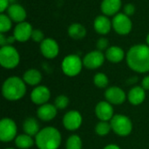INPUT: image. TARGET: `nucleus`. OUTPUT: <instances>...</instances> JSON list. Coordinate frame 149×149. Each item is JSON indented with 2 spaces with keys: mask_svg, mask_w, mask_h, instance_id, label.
I'll list each match as a JSON object with an SVG mask.
<instances>
[{
  "mask_svg": "<svg viewBox=\"0 0 149 149\" xmlns=\"http://www.w3.org/2000/svg\"><path fill=\"white\" fill-rule=\"evenodd\" d=\"M40 52L45 58L53 59L59 53V45L54 38H46L40 43Z\"/></svg>",
  "mask_w": 149,
  "mask_h": 149,
  "instance_id": "nucleus-11",
  "label": "nucleus"
},
{
  "mask_svg": "<svg viewBox=\"0 0 149 149\" xmlns=\"http://www.w3.org/2000/svg\"><path fill=\"white\" fill-rule=\"evenodd\" d=\"M94 131H95L96 134L100 137L108 135L110 134V132L112 131V127H111L110 121L100 120V122H98L96 124V126L94 127Z\"/></svg>",
  "mask_w": 149,
  "mask_h": 149,
  "instance_id": "nucleus-26",
  "label": "nucleus"
},
{
  "mask_svg": "<svg viewBox=\"0 0 149 149\" xmlns=\"http://www.w3.org/2000/svg\"><path fill=\"white\" fill-rule=\"evenodd\" d=\"M96 117L101 121H110L114 116L113 105L107 100L100 101L94 109Z\"/></svg>",
  "mask_w": 149,
  "mask_h": 149,
  "instance_id": "nucleus-14",
  "label": "nucleus"
},
{
  "mask_svg": "<svg viewBox=\"0 0 149 149\" xmlns=\"http://www.w3.org/2000/svg\"><path fill=\"white\" fill-rule=\"evenodd\" d=\"M23 130L24 134L31 136V137H36V135L39 133L40 126L38 121L33 118V117H28L24 120L23 123Z\"/></svg>",
  "mask_w": 149,
  "mask_h": 149,
  "instance_id": "nucleus-23",
  "label": "nucleus"
},
{
  "mask_svg": "<svg viewBox=\"0 0 149 149\" xmlns=\"http://www.w3.org/2000/svg\"><path fill=\"white\" fill-rule=\"evenodd\" d=\"M103 149H121L118 145L116 144H109L107 146H106Z\"/></svg>",
  "mask_w": 149,
  "mask_h": 149,
  "instance_id": "nucleus-36",
  "label": "nucleus"
},
{
  "mask_svg": "<svg viewBox=\"0 0 149 149\" xmlns=\"http://www.w3.org/2000/svg\"><path fill=\"white\" fill-rule=\"evenodd\" d=\"M17 136V127L10 118H3L0 121V141L3 143L15 141Z\"/></svg>",
  "mask_w": 149,
  "mask_h": 149,
  "instance_id": "nucleus-7",
  "label": "nucleus"
},
{
  "mask_svg": "<svg viewBox=\"0 0 149 149\" xmlns=\"http://www.w3.org/2000/svg\"><path fill=\"white\" fill-rule=\"evenodd\" d=\"M10 0H0V11L1 13H4L5 10H8L9 6L10 5Z\"/></svg>",
  "mask_w": 149,
  "mask_h": 149,
  "instance_id": "nucleus-34",
  "label": "nucleus"
},
{
  "mask_svg": "<svg viewBox=\"0 0 149 149\" xmlns=\"http://www.w3.org/2000/svg\"><path fill=\"white\" fill-rule=\"evenodd\" d=\"M12 27V20L7 14L1 13L0 15V32L4 33L9 31Z\"/></svg>",
  "mask_w": 149,
  "mask_h": 149,
  "instance_id": "nucleus-29",
  "label": "nucleus"
},
{
  "mask_svg": "<svg viewBox=\"0 0 149 149\" xmlns=\"http://www.w3.org/2000/svg\"><path fill=\"white\" fill-rule=\"evenodd\" d=\"M54 106L57 107L58 110H64L66 109L70 104V100L66 95L61 94L56 97L54 100Z\"/></svg>",
  "mask_w": 149,
  "mask_h": 149,
  "instance_id": "nucleus-30",
  "label": "nucleus"
},
{
  "mask_svg": "<svg viewBox=\"0 0 149 149\" xmlns=\"http://www.w3.org/2000/svg\"><path fill=\"white\" fill-rule=\"evenodd\" d=\"M26 93V84L17 76L7 78L2 86V94L9 101H17Z\"/></svg>",
  "mask_w": 149,
  "mask_h": 149,
  "instance_id": "nucleus-3",
  "label": "nucleus"
},
{
  "mask_svg": "<svg viewBox=\"0 0 149 149\" xmlns=\"http://www.w3.org/2000/svg\"><path fill=\"white\" fill-rule=\"evenodd\" d=\"M141 86L146 91H149V75H147L143 78V79L141 81Z\"/></svg>",
  "mask_w": 149,
  "mask_h": 149,
  "instance_id": "nucleus-35",
  "label": "nucleus"
},
{
  "mask_svg": "<svg viewBox=\"0 0 149 149\" xmlns=\"http://www.w3.org/2000/svg\"><path fill=\"white\" fill-rule=\"evenodd\" d=\"M146 90L141 86L132 87L127 93V100L133 106H139L146 100Z\"/></svg>",
  "mask_w": 149,
  "mask_h": 149,
  "instance_id": "nucleus-19",
  "label": "nucleus"
},
{
  "mask_svg": "<svg viewBox=\"0 0 149 149\" xmlns=\"http://www.w3.org/2000/svg\"><path fill=\"white\" fill-rule=\"evenodd\" d=\"M147 45H149V33L148 34V36H147Z\"/></svg>",
  "mask_w": 149,
  "mask_h": 149,
  "instance_id": "nucleus-37",
  "label": "nucleus"
},
{
  "mask_svg": "<svg viewBox=\"0 0 149 149\" xmlns=\"http://www.w3.org/2000/svg\"><path fill=\"white\" fill-rule=\"evenodd\" d=\"M34 42L36 43H41L44 39H45V36H44V32L41 31V30H38V29H35L33 30L32 31V34H31V38Z\"/></svg>",
  "mask_w": 149,
  "mask_h": 149,
  "instance_id": "nucleus-32",
  "label": "nucleus"
},
{
  "mask_svg": "<svg viewBox=\"0 0 149 149\" xmlns=\"http://www.w3.org/2000/svg\"><path fill=\"white\" fill-rule=\"evenodd\" d=\"M15 145L18 149H31L35 144V140L33 137L26 134H18L15 139Z\"/></svg>",
  "mask_w": 149,
  "mask_h": 149,
  "instance_id": "nucleus-25",
  "label": "nucleus"
},
{
  "mask_svg": "<svg viewBox=\"0 0 149 149\" xmlns=\"http://www.w3.org/2000/svg\"><path fill=\"white\" fill-rule=\"evenodd\" d=\"M105 58L106 56L103 52L94 50L85 55L83 58V65L86 68L89 70H95L103 65Z\"/></svg>",
  "mask_w": 149,
  "mask_h": 149,
  "instance_id": "nucleus-10",
  "label": "nucleus"
},
{
  "mask_svg": "<svg viewBox=\"0 0 149 149\" xmlns=\"http://www.w3.org/2000/svg\"><path fill=\"white\" fill-rule=\"evenodd\" d=\"M62 123L64 127L67 131H76L78 130L83 123L82 114L77 110L68 111L63 117Z\"/></svg>",
  "mask_w": 149,
  "mask_h": 149,
  "instance_id": "nucleus-9",
  "label": "nucleus"
},
{
  "mask_svg": "<svg viewBox=\"0 0 149 149\" xmlns=\"http://www.w3.org/2000/svg\"><path fill=\"white\" fill-rule=\"evenodd\" d=\"M83 66V59L77 54H69L65 56L61 62L62 72L68 77L78 76L81 72Z\"/></svg>",
  "mask_w": 149,
  "mask_h": 149,
  "instance_id": "nucleus-6",
  "label": "nucleus"
},
{
  "mask_svg": "<svg viewBox=\"0 0 149 149\" xmlns=\"http://www.w3.org/2000/svg\"><path fill=\"white\" fill-rule=\"evenodd\" d=\"M106 58L113 64L120 63L126 57L124 50L117 45H112L110 46L105 52Z\"/></svg>",
  "mask_w": 149,
  "mask_h": 149,
  "instance_id": "nucleus-21",
  "label": "nucleus"
},
{
  "mask_svg": "<svg viewBox=\"0 0 149 149\" xmlns=\"http://www.w3.org/2000/svg\"><path fill=\"white\" fill-rule=\"evenodd\" d=\"M7 15L12 20V22L17 23V24L25 21L26 17H27L25 9L22 5L18 3H11L9 6L7 10Z\"/></svg>",
  "mask_w": 149,
  "mask_h": 149,
  "instance_id": "nucleus-18",
  "label": "nucleus"
},
{
  "mask_svg": "<svg viewBox=\"0 0 149 149\" xmlns=\"http://www.w3.org/2000/svg\"><path fill=\"white\" fill-rule=\"evenodd\" d=\"M82 139L77 134L69 136L65 141V149H82Z\"/></svg>",
  "mask_w": 149,
  "mask_h": 149,
  "instance_id": "nucleus-27",
  "label": "nucleus"
},
{
  "mask_svg": "<svg viewBox=\"0 0 149 149\" xmlns=\"http://www.w3.org/2000/svg\"><path fill=\"white\" fill-rule=\"evenodd\" d=\"M23 79L26 85L31 86H39V83L42 80V74L40 71H38V69L31 68L24 72L23 75Z\"/></svg>",
  "mask_w": 149,
  "mask_h": 149,
  "instance_id": "nucleus-22",
  "label": "nucleus"
},
{
  "mask_svg": "<svg viewBox=\"0 0 149 149\" xmlns=\"http://www.w3.org/2000/svg\"><path fill=\"white\" fill-rule=\"evenodd\" d=\"M61 142V134L54 127L42 128L35 137V144L38 149H58Z\"/></svg>",
  "mask_w": 149,
  "mask_h": 149,
  "instance_id": "nucleus-2",
  "label": "nucleus"
},
{
  "mask_svg": "<svg viewBox=\"0 0 149 149\" xmlns=\"http://www.w3.org/2000/svg\"><path fill=\"white\" fill-rule=\"evenodd\" d=\"M31 100L33 104L38 106H42L48 103L51 99V91L45 86H37L31 93Z\"/></svg>",
  "mask_w": 149,
  "mask_h": 149,
  "instance_id": "nucleus-13",
  "label": "nucleus"
},
{
  "mask_svg": "<svg viewBox=\"0 0 149 149\" xmlns=\"http://www.w3.org/2000/svg\"><path fill=\"white\" fill-rule=\"evenodd\" d=\"M93 84L96 87L100 89H105L108 86L109 79L108 77L103 72H98L93 77Z\"/></svg>",
  "mask_w": 149,
  "mask_h": 149,
  "instance_id": "nucleus-28",
  "label": "nucleus"
},
{
  "mask_svg": "<svg viewBox=\"0 0 149 149\" xmlns=\"http://www.w3.org/2000/svg\"><path fill=\"white\" fill-rule=\"evenodd\" d=\"M105 98L106 100L111 103L112 105L117 106L123 104L127 99V95L122 88L116 86H113L107 88L105 92Z\"/></svg>",
  "mask_w": 149,
  "mask_h": 149,
  "instance_id": "nucleus-12",
  "label": "nucleus"
},
{
  "mask_svg": "<svg viewBox=\"0 0 149 149\" xmlns=\"http://www.w3.org/2000/svg\"><path fill=\"white\" fill-rule=\"evenodd\" d=\"M93 28L98 34L107 35L111 31L113 28L112 21L106 15H100L95 17L93 22Z\"/></svg>",
  "mask_w": 149,
  "mask_h": 149,
  "instance_id": "nucleus-17",
  "label": "nucleus"
},
{
  "mask_svg": "<svg viewBox=\"0 0 149 149\" xmlns=\"http://www.w3.org/2000/svg\"><path fill=\"white\" fill-rule=\"evenodd\" d=\"M67 32L69 37H71L72 38L75 40H79L86 37V29L83 24L79 23H73L71 25H69L67 29Z\"/></svg>",
  "mask_w": 149,
  "mask_h": 149,
  "instance_id": "nucleus-24",
  "label": "nucleus"
},
{
  "mask_svg": "<svg viewBox=\"0 0 149 149\" xmlns=\"http://www.w3.org/2000/svg\"><path fill=\"white\" fill-rule=\"evenodd\" d=\"M112 131L120 137H127L133 131V122L131 119L124 114H114L110 120Z\"/></svg>",
  "mask_w": 149,
  "mask_h": 149,
  "instance_id": "nucleus-4",
  "label": "nucleus"
},
{
  "mask_svg": "<svg viewBox=\"0 0 149 149\" xmlns=\"http://www.w3.org/2000/svg\"><path fill=\"white\" fill-rule=\"evenodd\" d=\"M113 29L116 33L121 36H126L129 34L133 29V23L130 17L123 13L116 14L112 20Z\"/></svg>",
  "mask_w": 149,
  "mask_h": 149,
  "instance_id": "nucleus-8",
  "label": "nucleus"
},
{
  "mask_svg": "<svg viewBox=\"0 0 149 149\" xmlns=\"http://www.w3.org/2000/svg\"><path fill=\"white\" fill-rule=\"evenodd\" d=\"M20 62V55L12 45H4L0 49V65L5 69H14Z\"/></svg>",
  "mask_w": 149,
  "mask_h": 149,
  "instance_id": "nucleus-5",
  "label": "nucleus"
},
{
  "mask_svg": "<svg viewBox=\"0 0 149 149\" xmlns=\"http://www.w3.org/2000/svg\"><path fill=\"white\" fill-rule=\"evenodd\" d=\"M4 149H14V148H4Z\"/></svg>",
  "mask_w": 149,
  "mask_h": 149,
  "instance_id": "nucleus-38",
  "label": "nucleus"
},
{
  "mask_svg": "<svg viewBox=\"0 0 149 149\" xmlns=\"http://www.w3.org/2000/svg\"><path fill=\"white\" fill-rule=\"evenodd\" d=\"M33 30L34 29L30 23L24 21L22 23L17 24L13 31V36L16 38V41L24 43L31 38Z\"/></svg>",
  "mask_w": 149,
  "mask_h": 149,
  "instance_id": "nucleus-15",
  "label": "nucleus"
},
{
  "mask_svg": "<svg viewBox=\"0 0 149 149\" xmlns=\"http://www.w3.org/2000/svg\"><path fill=\"white\" fill-rule=\"evenodd\" d=\"M96 47H97V50L99 51H107L110 46H109V41L107 38H100L97 40V43H96Z\"/></svg>",
  "mask_w": 149,
  "mask_h": 149,
  "instance_id": "nucleus-31",
  "label": "nucleus"
},
{
  "mask_svg": "<svg viewBox=\"0 0 149 149\" xmlns=\"http://www.w3.org/2000/svg\"><path fill=\"white\" fill-rule=\"evenodd\" d=\"M121 6V0H102L100 4V10L103 15H106L107 17H114L116 14L119 13V10H120Z\"/></svg>",
  "mask_w": 149,
  "mask_h": 149,
  "instance_id": "nucleus-20",
  "label": "nucleus"
},
{
  "mask_svg": "<svg viewBox=\"0 0 149 149\" xmlns=\"http://www.w3.org/2000/svg\"><path fill=\"white\" fill-rule=\"evenodd\" d=\"M128 67L135 72L146 73L149 72V45L138 44L133 45L126 55Z\"/></svg>",
  "mask_w": 149,
  "mask_h": 149,
  "instance_id": "nucleus-1",
  "label": "nucleus"
},
{
  "mask_svg": "<svg viewBox=\"0 0 149 149\" xmlns=\"http://www.w3.org/2000/svg\"><path fill=\"white\" fill-rule=\"evenodd\" d=\"M58 114V109L54 106V104L46 103L42 106H39V107L37 110V116L38 118L44 121V122H49L56 118Z\"/></svg>",
  "mask_w": 149,
  "mask_h": 149,
  "instance_id": "nucleus-16",
  "label": "nucleus"
},
{
  "mask_svg": "<svg viewBox=\"0 0 149 149\" xmlns=\"http://www.w3.org/2000/svg\"><path fill=\"white\" fill-rule=\"evenodd\" d=\"M135 6L133 4V3H127L125 6H124V13L126 15H127L128 17L134 15L135 13Z\"/></svg>",
  "mask_w": 149,
  "mask_h": 149,
  "instance_id": "nucleus-33",
  "label": "nucleus"
}]
</instances>
